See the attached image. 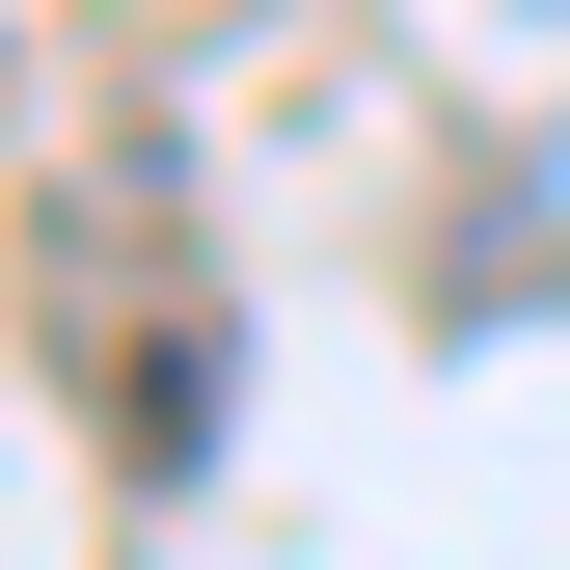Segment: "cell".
Listing matches in <instances>:
<instances>
[]
</instances>
